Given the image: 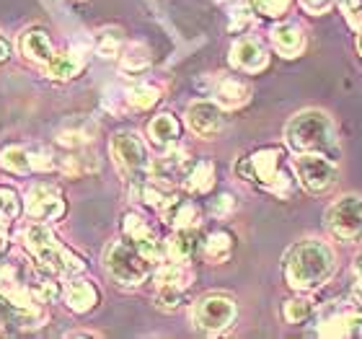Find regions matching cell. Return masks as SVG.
Masks as SVG:
<instances>
[{"instance_id":"obj_1","label":"cell","mask_w":362,"mask_h":339,"mask_svg":"<svg viewBox=\"0 0 362 339\" xmlns=\"http://www.w3.org/2000/svg\"><path fill=\"white\" fill-rule=\"evenodd\" d=\"M334 270H337V262H334L332 246L318 239H303V241L293 243L282 262L287 285L298 293H310V290L326 285L332 280Z\"/></svg>"},{"instance_id":"obj_2","label":"cell","mask_w":362,"mask_h":339,"mask_svg":"<svg viewBox=\"0 0 362 339\" xmlns=\"http://www.w3.org/2000/svg\"><path fill=\"white\" fill-rule=\"evenodd\" d=\"M285 143L293 153L337 151V127L321 109H305L290 117L285 127Z\"/></svg>"},{"instance_id":"obj_3","label":"cell","mask_w":362,"mask_h":339,"mask_svg":"<svg viewBox=\"0 0 362 339\" xmlns=\"http://www.w3.org/2000/svg\"><path fill=\"white\" fill-rule=\"evenodd\" d=\"M235 176L249 181V184L269 189L279 197H287L293 189V179H290L287 168L282 166V151L277 145L259 148V151L249 153L246 159H241L235 163Z\"/></svg>"},{"instance_id":"obj_4","label":"cell","mask_w":362,"mask_h":339,"mask_svg":"<svg viewBox=\"0 0 362 339\" xmlns=\"http://www.w3.org/2000/svg\"><path fill=\"white\" fill-rule=\"evenodd\" d=\"M104 267L114 282L124 287L143 285L151 275L153 262L140 251L135 241H112L104 251Z\"/></svg>"},{"instance_id":"obj_5","label":"cell","mask_w":362,"mask_h":339,"mask_svg":"<svg viewBox=\"0 0 362 339\" xmlns=\"http://www.w3.org/2000/svg\"><path fill=\"white\" fill-rule=\"evenodd\" d=\"M109 151H112L114 166L119 168V173L132 184H143L148 176H151V156H148V148H145L143 137L137 135L135 130H122L112 137L109 143Z\"/></svg>"},{"instance_id":"obj_6","label":"cell","mask_w":362,"mask_h":339,"mask_svg":"<svg viewBox=\"0 0 362 339\" xmlns=\"http://www.w3.org/2000/svg\"><path fill=\"white\" fill-rule=\"evenodd\" d=\"M295 176L308 195H324L337 184L339 163L326 153H298L295 159Z\"/></svg>"},{"instance_id":"obj_7","label":"cell","mask_w":362,"mask_h":339,"mask_svg":"<svg viewBox=\"0 0 362 339\" xmlns=\"http://www.w3.org/2000/svg\"><path fill=\"white\" fill-rule=\"evenodd\" d=\"M235 314H238V306H235V301L230 298V295L207 293L194 303L192 318H194V326H199L202 332L220 334L233 324Z\"/></svg>"},{"instance_id":"obj_8","label":"cell","mask_w":362,"mask_h":339,"mask_svg":"<svg viewBox=\"0 0 362 339\" xmlns=\"http://www.w3.org/2000/svg\"><path fill=\"white\" fill-rule=\"evenodd\" d=\"M362 326V303L357 298L332 301L318 316V334L324 337H347Z\"/></svg>"},{"instance_id":"obj_9","label":"cell","mask_w":362,"mask_h":339,"mask_svg":"<svg viewBox=\"0 0 362 339\" xmlns=\"http://www.w3.org/2000/svg\"><path fill=\"white\" fill-rule=\"evenodd\" d=\"M326 226L341 241H355L362 234V197L347 195L337 200L326 212Z\"/></svg>"},{"instance_id":"obj_10","label":"cell","mask_w":362,"mask_h":339,"mask_svg":"<svg viewBox=\"0 0 362 339\" xmlns=\"http://www.w3.org/2000/svg\"><path fill=\"white\" fill-rule=\"evenodd\" d=\"M187 125L197 137L210 140L226 127V109L218 101L210 98H197L187 106Z\"/></svg>"},{"instance_id":"obj_11","label":"cell","mask_w":362,"mask_h":339,"mask_svg":"<svg viewBox=\"0 0 362 339\" xmlns=\"http://www.w3.org/2000/svg\"><path fill=\"white\" fill-rule=\"evenodd\" d=\"M26 212L39 223H54L65 215V200L54 184H34L26 195Z\"/></svg>"},{"instance_id":"obj_12","label":"cell","mask_w":362,"mask_h":339,"mask_svg":"<svg viewBox=\"0 0 362 339\" xmlns=\"http://www.w3.org/2000/svg\"><path fill=\"white\" fill-rule=\"evenodd\" d=\"M269 62V54L257 39H238L230 47V65L235 70H243V73H259V70L267 68Z\"/></svg>"},{"instance_id":"obj_13","label":"cell","mask_w":362,"mask_h":339,"mask_svg":"<svg viewBox=\"0 0 362 339\" xmlns=\"http://www.w3.org/2000/svg\"><path fill=\"white\" fill-rule=\"evenodd\" d=\"M98 127L96 122L88 117H70L62 122V127L57 130V145L76 151V148H88V143L96 137Z\"/></svg>"},{"instance_id":"obj_14","label":"cell","mask_w":362,"mask_h":339,"mask_svg":"<svg viewBox=\"0 0 362 339\" xmlns=\"http://www.w3.org/2000/svg\"><path fill=\"white\" fill-rule=\"evenodd\" d=\"M18 50H21L23 57H29L31 62H39V65H47V62L54 57L52 39L47 37L45 29L21 31V37H18Z\"/></svg>"},{"instance_id":"obj_15","label":"cell","mask_w":362,"mask_h":339,"mask_svg":"<svg viewBox=\"0 0 362 339\" xmlns=\"http://www.w3.org/2000/svg\"><path fill=\"white\" fill-rule=\"evenodd\" d=\"M272 45L282 57H298L305 50V34L298 23L282 21L272 29Z\"/></svg>"},{"instance_id":"obj_16","label":"cell","mask_w":362,"mask_h":339,"mask_svg":"<svg viewBox=\"0 0 362 339\" xmlns=\"http://www.w3.org/2000/svg\"><path fill=\"white\" fill-rule=\"evenodd\" d=\"M62 298H65V306H68L73 314H88V311L96 309L98 290L88 280H70Z\"/></svg>"},{"instance_id":"obj_17","label":"cell","mask_w":362,"mask_h":339,"mask_svg":"<svg viewBox=\"0 0 362 339\" xmlns=\"http://www.w3.org/2000/svg\"><path fill=\"white\" fill-rule=\"evenodd\" d=\"M249 98H251V86L246 81H241V78L226 76L220 78L218 86H215V101L223 109H241Z\"/></svg>"},{"instance_id":"obj_18","label":"cell","mask_w":362,"mask_h":339,"mask_svg":"<svg viewBox=\"0 0 362 339\" xmlns=\"http://www.w3.org/2000/svg\"><path fill=\"white\" fill-rule=\"evenodd\" d=\"M83 54L78 50H62L54 52V57L45 65V73L49 81H70L83 70Z\"/></svg>"},{"instance_id":"obj_19","label":"cell","mask_w":362,"mask_h":339,"mask_svg":"<svg viewBox=\"0 0 362 339\" xmlns=\"http://www.w3.org/2000/svg\"><path fill=\"white\" fill-rule=\"evenodd\" d=\"M179 135H181V125L174 114H158V117H153L151 125H148V137H151V143L158 145V148H171V145H176Z\"/></svg>"},{"instance_id":"obj_20","label":"cell","mask_w":362,"mask_h":339,"mask_svg":"<svg viewBox=\"0 0 362 339\" xmlns=\"http://www.w3.org/2000/svg\"><path fill=\"white\" fill-rule=\"evenodd\" d=\"M194 249H197V228H176L174 234L163 241L166 259H174V262H189V256H192Z\"/></svg>"},{"instance_id":"obj_21","label":"cell","mask_w":362,"mask_h":339,"mask_svg":"<svg viewBox=\"0 0 362 339\" xmlns=\"http://www.w3.org/2000/svg\"><path fill=\"white\" fill-rule=\"evenodd\" d=\"M194 280V272L189 267V262H174V259H163L156 270V285H174L184 287Z\"/></svg>"},{"instance_id":"obj_22","label":"cell","mask_w":362,"mask_h":339,"mask_svg":"<svg viewBox=\"0 0 362 339\" xmlns=\"http://www.w3.org/2000/svg\"><path fill=\"white\" fill-rule=\"evenodd\" d=\"M98 168V159L96 153H88V148H76V151H68L60 159V171L65 176H83V173H90Z\"/></svg>"},{"instance_id":"obj_23","label":"cell","mask_w":362,"mask_h":339,"mask_svg":"<svg viewBox=\"0 0 362 339\" xmlns=\"http://www.w3.org/2000/svg\"><path fill=\"white\" fill-rule=\"evenodd\" d=\"M21 243L34 256H39V254H45L47 249H52L54 243H60V241H57V236L47 228V223H39L37 220V223H31L29 228H23L21 231Z\"/></svg>"},{"instance_id":"obj_24","label":"cell","mask_w":362,"mask_h":339,"mask_svg":"<svg viewBox=\"0 0 362 339\" xmlns=\"http://www.w3.org/2000/svg\"><path fill=\"white\" fill-rule=\"evenodd\" d=\"M233 254V236L228 231H215L202 241V256L210 264H223Z\"/></svg>"},{"instance_id":"obj_25","label":"cell","mask_w":362,"mask_h":339,"mask_svg":"<svg viewBox=\"0 0 362 339\" xmlns=\"http://www.w3.org/2000/svg\"><path fill=\"white\" fill-rule=\"evenodd\" d=\"M184 187L194 195H204L215 187V163L212 161H197L194 166L189 168L187 179H184Z\"/></svg>"},{"instance_id":"obj_26","label":"cell","mask_w":362,"mask_h":339,"mask_svg":"<svg viewBox=\"0 0 362 339\" xmlns=\"http://www.w3.org/2000/svg\"><path fill=\"white\" fill-rule=\"evenodd\" d=\"M160 215L174 228H199V207L194 202H189V200H179L176 197V202L168 210L160 212Z\"/></svg>"},{"instance_id":"obj_27","label":"cell","mask_w":362,"mask_h":339,"mask_svg":"<svg viewBox=\"0 0 362 339\" xmlns=\"http://www.w3.org/2000/svg\"><path fill=\"white\" fill-rule=\"evenodd\" d=\"M151 68V50L140 42L135 45H127L122 50L119 54V70L122 73H129V76H135V73H143V70Z\"/></svg>"},{"instance_id":"obj_28","label":"cell","mask_w":362,"mask_h":339,"mask_svg":"<svg viewBox=\"0 0 362 339\" xmlns=\"http://www.w3.org/2000/svg\"><path fill=\"white\" fill-rule=\"evenodd\" d=\"M0 166L11 173L31 171V151L23 145H8L0 151Z\"/></svg>"},{"instance_id":"obj_29","label":"cell","mask_w":362,"mask_h":339,"mask_svg":"<svg viewBox=\"0 0 362 339\" xmlns=\"http://www.w3.org/2000/svg\"><path fill=\"white\" fill-rule=\"evenodd\" d=\"M122 231H124V236H127L129 241H135V243H145L156 239V231H153L151 223H148L140 212H127V215L122 218Z\"/></svg>"},{"instance_id":"obj_30","label":"cell","mask_w":362,"mask_h":339,"mask_svg":"<svg viewBox=\"0 0 362 339\" xmlns=\"http://www.w3.org/2000/svg\"><path fill=\"white\" fill-rule=\"evenodd\" d=\"M127 104L132 106V109H151V106H156L160 101V88H156V86L151 84H137L132 86V88L127 91Z\"/></svg>"},{"instance_id":"obj_31","label":"cell","mask_w":362,"mask_h":339,"mask_svg":"<svg viewBox=\"0 0 362 339\" xmlns=\"http://www.w3.org/2000/svg\"><path fill=\"white\" fill-rule=\"evenodd\" d=\"M122 47H124V39H122L119 29H104L96 34V52L104 57V60H114L122 54Z\"/></svg>"},{"instance_id":"obj_32","label":"cell","mask_w":362,"mask_h":339,"mask_svg":"<svg viewBox=\"0 0 362 339\" xmlns=\"http://www.w3.org/2000/svg\"><path fill=\"white\" fill-rule=\"evenodd\" d=\"M13 318L16 324L21 329H39L42 324H47V311L42 303H29V306H18L13 309Z\"/></svg>"},{"instance_id":"obj_33","label":"cell","mask_w":362,"mask_h":339,"mask_svg":"<svg viewBox=\"0 0 362 339\" xmlns=\"http://www.w3.org/2000/svg\"><path fill=\"white\" fill-rule=\"evenodd\" d=\"M313 311H316V306H313V301H310L305 293L295 295V298H290V301L285 303V318L290 324H300V321L310 318Z\"/></svg>"},{"instance_id":"obj_34","label":"cell","mask_w":362,"mask_h":339,"mask_svg":"<svg viewBox=\"0 0 362 339\" xmlns=\"http://www.w3.org/2000/svg\"><path fill=\"white\" fill-rule=\"evenodd\" d=\"M21 212V200L16 195V189L0 187V226H6L11 220L18 218Z\"/></svg>"},{"instance_id":"obj_35","label":"cell","mask_w":362,"mask_h":339,"mask_svg":"<svg viewBox=\"0 0 362 339\" xmlns=\"http://www.w3.org/2000/svg\"><path fill=\"white\" fill-rule=\"evenodd\" d=\"M184 301V287H174V285H158V293H156V306L160 311H176Z\"/></svg>"},{"instance_id":"obj_36","label":"cell","mask_w":362,"mask_h":339,"mask_svg":"<svg viewBox=\"0 0 362 339\" xmlns=\"http://www.w3.org/2000/svg\"><path fill=\"white\" fill-rule=\"evenodd\" d=\"M290 6H293V0H251L254 13L267 16V18H277V16L287 13Z\"/></svg>"},{"instance_id":"obj_37","label":"cell","mask_w":362,"mask_h":339,"mask_svg":"<svg viewBox=\"0 0 362 339\" xmlns=\"http://www.w3.org/2000/svg\"><path fill=\"white\" fill-rule=\"evenodd\" d=\"M54 166H57V163H54L52 151H47L42 145L31 151V171H52Z\"/></svg>"},{"instance_id":"obj_38","label":"cell","mask_w":362,"mask_h":339,"mask_svg":"<svg viewBox=\"0 0 362 339\" xmlns=\"http://www.w3.org/2000/svg\"><path fill=\"white\" fill-rule=\"evenodd\" d=\"M339 3H341L344 16H347V21L360 31L362 29V0H339Z\"/></svg>"},{"instance_id":"obj_39","label":"cell","mask_w":362,"mask_h":339,"mask_svg":"<svg viewBox=\"0 0 362 339\" xmlns=\"http://www.w3.org/2000/svg\"><path fill=\"white\" fill-rule=\"evenodd\" d=\"M233 207H235V202H233V197L230 195H220L218 200H212L210 202V212L215 215V218H226Z\"/></svg>"},{"instance_id":"obj_40","label":"cell","mask_w":362,"mask_h":339,"mask_svg":"<svg viewBox=\"0 0 362 339\" xmlns=\"http://www.w3.org/2000/svg\"><path fill=\"white\" fill-rule=\"evenodd\" d=\"M300 6L305 8L308 13L321 16V13H326V11L334 6V0H300Z\"/></svg>"},{"instance_id":"obj_41","label":"cell","mask_w":362,"mask_h":339,"mask_svg":"<svg viewBox=\"0 0 362 339\" xmlns=\"http://www.w3.org/2000/svg\"><path fill=\"white\" fill-rule=\"evenodd\" d=\"M11 57V45H8V39L0 34V62H6Z\"/></svg>"},{"instance_id":"obj_42","label":"cell","mask_w":362,"mask_h":339,"mask_svg":"<svg viewBox=\"0 0 362 339\" xmlns=\"http://www.w3.org/2000/svg\"><path fill=\"white\" fill-rule=\"evenodd\" d=\"M65 337H98L96 332H68Z\"/></svg>"},{"instance_id":"obj_43","label":"cell","mask_w":362,"mask_h":339,"mask_svg":"<svg viewBox=\"0 0 362 339\" xmlns=\"http://www.w3.org/2000/svg\"><path fill=\"white\" fill-rule=\"evenodd\" d=\"M8 246V236H6V231H3V226H0V251L6 249Z\"/></svg>"},{"instance_id":"obj_44","label":"cell","mask_w":362,"mask_h":339,"mask_svg":"<svg viewBox=\"0 0 362 339\" xmlns=\"http://www.w3.org/2000/svg\"><path fill=\"white\" fill-rule=\"evenodd\" d=\"M355 270H357V277H362V254L355 259Z\"/></svg>"},{"instance_id":"obj_45","label":"cell","mask_w":362,"mask_h":339,"mask_svg":"<svg viewBox=\"0 0 362 339\" xmlns=\"http://www.w3.org/2000/svg\"><path fill=\"white\" fill-rule=\"evenodd\" d=\"M357 50H360V54H362V29H360V34H357Z\"/></svg>"},{"instance_id":"obj_46","label":"cell","mask_w":362,"mask_h":339,"mask_svg":"<svg viewBox=\"0 0 362 339\" xmlns=\"http://www.w3.org/2000/svg\"><path fill=\"white\" fill-rule=\"evenodd\" d=\"M0 332H3V318H0Z\"/></svg>"}]
</instances>
